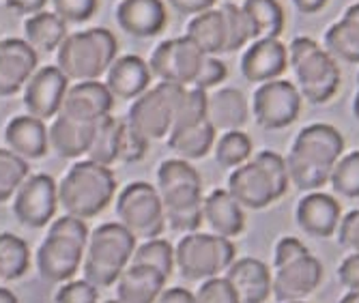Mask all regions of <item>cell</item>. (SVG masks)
Wrapping results in <instances>:
<instances>
[{"label": "cell", "mask_w": 359, "mask_h": 303, "mask_svg": "<svg viewBox=\"0 0 359 303\" xmlns=\"http://www.w3.org/2000/svg\"><path fill=\"white\" fill-rule=\"evenodd\" d=\"M151 142H147L142 136L127 125H123V136H121V149H118V161L123 163H134V161H140L144 155H147V149H149Z\"/></svg>", "instance_id": "45"}, {"label": "cell", "mask_w": 359, "mask_h": 303, "mask_svg": "<svg viewBox=\"0 0 359 303\" xmlns=\"http://www.w3.org/2000/svg\"><path fill=\"white\" fill-rule=\"evenodd\" d=\"M136 237L118 222H106L97 226L84 252V280L97 288L114 286L121 274L132 264L136 252Z\"/></svg>", "instance_id": "7"}, {"label": "cell", "mask_w": 359, "mask_h": 303, "mask_svg": "<svg viewBox=\"0 0 359 303\" xmlns=\"http://www.w3.org/2000/svg\"><path fill=\"white\" fill-rule=\"evenodd\" d=\"M295 217H297L299 228L306 234L318 237V239H327L338 232V226L342 220V209H340V202L334 196L310 191L299 200Z\"/></svg>", "instance_id": "21"}, {"label": "cell", "mask_w": 359, "mask_h": 303, "mask_svg": "<svg viewBox=\"0 0 359 303\" xmlns=\"http://www.w3.org/2000/svg\"><path fill=\"white\" fill-rule=\"evenodd\" d=\"M116 217L136 239H159L166 228V213L157 187L147 181H134L116 198Z\"/></svg>", "instance_id": "11"}, {"label": "cell", "mask_w": 359, "mask_h": 303, "mask_svg": "<svg viewBox=\"0 0 359 303\" xmlns=\"http://www.w3.org/2000/svg\"><path fill=\"white\" fill-rule=\"evenodd\" d=\"M194 295H196V303H241L233 284L224 276L203 282V286Z\"/></svg>", "instance_id": "43"}, {"label": "cell", "mask_w": 359, "mask_h": 303, "mask_svg": "<svg viewBox=\"0 0 359 303\" xmlns=\"http://www.w3.org/2000/svg\"><path fill=\"white\" fill-rule=\"evenodd\" d=\"M67 35V24L54 11H39L35 15H28L24 22V41L37 52H58Z\"/></svg>", "instance_id": "30"}, {"label": "cell", "mask_w": 359, "mask_h": 303, "mask_svg": "<svg viewBox=\"0 0 359 303\" xmlns=\"http://www.w3.org/2000/svg\"><path fill=\"white\" fill-rule=\"evenodd\" d=\"M205 58L207 56L183 35V37L161 41L153 50L149 67H151V74L159 78L161 82L191 88L196 78L201 74Z\"/></svg>", "instance_id": "13"}, {"label": "cell", "mask_w": 359, "mask_h": 303, "mask_svg": "<svg viewBox=\"0 0 359 303\" xmlns=\"http://www.w3.org/2000/svg\"><path fill=\"white\" fill-rule=\"evenodd\" d=\"M28 177H30L28 161L9 149H0V202L11 200Z\"/></svg>", "instance_id": "37"}, {"label": "cell", "mask_w": 359, "mask_h": 303, "mask_svg": "<svg viewBox=\"0 0 359 303\" xmlns=\"http://www.w3.org/2000/svg\"><path fill=\"white\" fill-rule=\"evenodd\" d=\"M157 191L164 205L166 222L177 232H198L203 226V177L185 159H166L157 170Z\"/></svg>", "instance_id": "2"}, {"label": "cell", "mask_w": 359, "mask_h": 303, "mask_svg": "<svg viewBox=\"0 0 359 303\" xmlns=\"http://www.w3.org/2000/svg\"><path fill=\"white\" fill-rule=\"evenodd\" d=\"M185 37L198 48L205 56H217L226 52L228 35L222 9H211L201 15H194L187 22Z\"/></svg>", "instance_id": "29"}, {"label": "cell", "mask_w": 359, "mask_h": 303, "mask_svg": "<svg viewBox=\"0 0 359 303\" xmlns=\"http://www.w3.org/2000/svg\"><path fill=\"white\" fill-rule=\"evenodd\" d=\"M207 106H209V95L201 88H187L179 110H177V119H175V127H191V125H201L205 121H209L207 116Z\"/></svg>", "instance_id": "41"}, {"label": "cell", "mask_w": 359, "mask_h": 303, "mask_svg": "<svg viewBox=\"0 0 359 303\" xmlns=\"http://www.w3.org/2000/svg\"><path fill=\"white\" fill-rule=\"evenodd\" d=\"M254 151L252 138L245 131H226L215 142V159L222 168H239L250 161Z\"/></svg>", "instance_id": "36"}, {"label": "cell", "mask_w": 359, "mask_h": 303, "mask_svg": "<svg viewBox=\"0 0 359 303\" xmlns=\"http://www.w3.org/2000/svg\"><path fill=\"white\" fill-rule=\"evenodd\" d=\"M30 269V248L13 232H0V282H15Z\"/></svg>", "instance_id": "35"}, {"label": "cell", "mask_w": 359, "mask_h": 303, "mask_svg": "<svg viewBox=\"0 0 359 303\" xmlns=\"http://www.w3.org/2000/svg\"><path fill=\"white\" fill-rule=\"evenodd\" d=\"M104 303H123V301H118V299H110V301H104Z\"/></svg>", "instance_id": "58"}, {"label": "cell", "mask_w": 359, "mask_h": 303, "mask_svg": "<svg viewBox=\"0 0 359 303\" xmlns=\"http://www.w3.org/2000/svg\"><path fill=\"white\" fill-rule=\"evenodd\" d=\"M224 278L233 284L241 303H265L273 295V276L265 262L256 258H237Z\"/></svg>", "instance_id": "22"}, {"label": "cell", "mask_w": 359, "mask_h": 303, "mask_svg": "<svg viewBox=\"0 0 359 303\" xmlns=\"http://www.w3.org/2000/svg\"><path fill=\"white\" fill-rule=\"evenodd\" d=\"M132 264H147L157 269L159 274H164L168 280L172 276L175 264V248L166 239H151L136 248L132 256Z\"/></svg>", "instance_id": "38"}, {"label": "cell", "mask_w": 359, "mask_h": 303, "mask_svg": "<svg viewBox=\"0 0 359 303\" xmlns=\"http://www.w3.org/2000/svg\"><path fill=\"white\" fill-rule=\"evenodd\" d=\"M344 155L342 133L327 123H312L304 127L286 155L288 179L302 191H318L330 183L334 166Z\"/></svg>", "instance_id": "1"}, {"label": "cell", "mask_w": 359, "mask_h": 303, "mask_svg": "<svg viewBox=\"0 0 359 303\" xmlns=\"http://www.w3.org/2000/svg\"><path fill=\"white\" fill-rule=\"evenodd\" d=\"M207 116L215 131H237L250 119L248 99L237 88H219L213 95H209Z\"/></svg>", "instance_id": "28"}, {"label": "cell", "mask_w": 359, "mask_h": 303, "mask_svg": "<svg viewBox=\"0 0 359 303\" xmlns=\"http://www.w3.org/2000/svg\"><path fill=\"white\" fill-rule=\"evenodd\" d=\"M116 24L123 32L136 39L159 35L168 24V9L164 0H118Z\"/></svg>", "instance_id": "20"}, {"label": "cell", "mask_w": 359, "mask_h": 303, "mask_svg": "<svg viewBox=\"0 0 359 303\" xmlns=\"http://www.w3.org/2000/svg\"><path fill=\"white\" fill-rule=\"evenodd\" d=\"M302 112V93L288 80H273L260 84L252 97V114L267 131L290 127Z\"/></svg>", "instance_id": "12"}, {"label": "cell", "mask_w": 359, "mask_h": 303, "mask_svg": "<svg viewBox=\"0 0 359 303\" xmlns=\"http://www.w3.org/2000/svg\"><path fill=\"white\" fill-rule=\"evenodd\" d=\"M344 18H351L359 24V3H353L346 11H344Z\"/></svg>", "instance_id": "55"}, {"label": "cell", "mask_w": 359, "mask_h": 303, "mask_svg": "<svg viewBox=\"0 0 359 303\" xmlns=\"http://www.w3.org/2000/svg\"><path fill=\"white\" fill-rule=\"evenodd\" d=\"M340 303H359V292H348L340 299Z\"/></svg>", "instance_id": "56"}, {"label": "cell", "mask_w": 359, "mask_h": 303, "mask_svg": "<svg viewBox=\"0 0 359 303\" xmlns=\"http://www.w3.org/2000/svg\"><path fill=\"white\" fill-rule=\"evenodd\" d=\"M116 194V177L108 166L90 159L76 161L58 183V205L65 213L88 220L100 215Z\"/></svg>", "instance_id": "6"}, {"label": "cell", "mask_w": 359, "mask_h": 303, "mask_svg": "<svg viewBox=\"0 0 359 303\" xmlns=\"http://www.w3.org/2000/svg\"><path fill=\"white\" fill-rule=\"evenodd\" d=\"M100 288L93 286L86 280H74V282H65L56 295H54V303H97V292Z\"/></svg>", "instance_id": "44"}, {"label": "cell", "mask_w": 359, "mask_h": 303, "mask_svg": "<svg viewBox=\"0 0 359 303\" xmlns=\"http://www.w3.org/2000/svg\"><path fill=\"white\" fill-rule=\"evenodd\" d=\"M185 90H187L185 86L170 84V82L155 84L144 95L134 99V104L125 119L127 125L147 142L168 138Z\"/></svg>", "instance_id": "10"}, {"label": "cell", "mask_w": 359, "mask_h": 303, "mask_svg": "<svg viewBox=\"0 0 359 303\" xmlns=\"http://www.w3.org/2000/svg\"><path fill=\"white\" fill-rule=\"evenodd\" d=\"M118 58V41L114 32L95 26L69 32L56 52V67L76 82H95L108 74L110 65Z\"/></svg>", "instance_id": "4"}, {"label": "cell", "mask_w": 359, "mask_h": 303, "mask_svg": "<svg viewBox=\"0 0 359 303\" xmlns=\"http://www.w3.org/2000/svg\"><path fill=\"white\" fill-rule=\"evenodd\" d=\"M357 86H359V76H357Z\"/></svg>", "instance_id": "60"}, {"label": "cell", "mask_w": 359, "mask_h": 303, "mask_svg": "<svg viewBox=\"0 0 359 303\" xmlns=\"http://www.w3.org/2000/svg\"><path fill=\"white\" fill-rule=\"evenodd\" d=\"M203 217L213 234H219V237L226 239L239 237L245 228L243 207L231 196L228 189H213L205 198Z\"/></svg>", "instance_id": "26"}, {"label": "cell", "mask_w": 359, "mask_h": 303, "mask_svg": "<svg viewBox=\"0 0 359 303\" xmlns=\"http://www.w3.org/2000/svg\"><path fill=\"white\" fill-rule=\"evenodd\" d=\"M338 280L348 292H359V254H351L338 267Z\"/></svg>", "instance_id": "49"}, {"label": "cell", "mask_w": 359, "mask_h": 303, "mask_svg": "<svg viewBox=\"0 0 359 303\" xmlns=\"http://www.w3.org/2000/svg\"><path fill=\"white\" fill-rule=\"evenodd\" d=\"M308 254V248L304 245V241H299L297 237H284L278 241L276 245V252H273V269L295 260L299 256Z\"/></svg>", "instance_id": "48"}, {"label": "cell", "mask_w": 359, "mask_h": 303, "mask_svg": "<svg viewBox=\"0 0 359 303\" xmlns=\"http://www.w3.org/2000/svg\"><path fill=\"white\" fill-rule=\"evenodd\" d=\"M338 241L344 250L359 254V211H351L340 220Z\"/></svg>", "instance_id": "47"}, {"label": "cell", "mask_w": 359, "mask_h": 303, "mask_svg": "<svg viewBox=\"0 0 359 303\" xmlns=\"http://www.w3.org/2000/svg\"><path fill=\"white\" fill-rule=\"evenodd\" d=\"M151 67L136 54L118 56L106 74V86L116 99H138L151 88Z\"/></svg>", "instance_id": "23"}, {"label": "cell", "mask_w": 359, "mask_h": 303, "mask_svg": "<svg viewBox=\"0 0 359 303\" xmlns=\"http://www.w3.org/2000/svg\"><path fill=\"white\" fill-rule=\"evenodd\" d=\"M330 183L334 191L342 198H359V151L346 153L334 166Z\"/></svg>", "instance_id": "40"}, {"label": "cell", "mask_w": 359, "mask_h": 303, "mask_svg": "<svg viewBox=\"0 0 359 303\" xmlns=\"http://www.w3.org/2000/svg\"><path fill=\"white\" fill-rule=\"evenodd\" d=\"M168 3H170V7H172L175 11H179L181 15L194 18V15H201V13H205V11L215 9V3H217V0H168Z\"/></svg>", "instance_id": "50"}, {"label": "cell", "mask_w": 359, "mask_h": 303, "mask_svg": "<svg viewBox=\"0 0 359 303\" xmlns=\"http://www.w3.org/2000/svg\"><path fill=\"white\" fill-rule=\"evenodd\" d=\"M97 123H80L67 116H56L52 119V125L48 127V138L50 149L65 157V159H76L88 153L93 136H95Z\"/></svg>", "instance_id": "27"}, {"label": "cell", "mask_w": 359, "mask_h": 303, "mask_svg": "<svg viewBox=\"0 0 359 303\" xmlns=\"http://www.w3.org/2000/svg\"><path fill=\"white\" fill-rule=\"evenodd\" d=\"M215 147V127L205 121L191 127H175L168 133V149L179 155V159L196 161L209 155Z\"/></svg>", "instance_id": "31"}, {"label": "cell", "mask_w": 359, "mask_h": 303, "mask_svg": "<svg viewBox=\"0 0 359 303\" xmlns=\"http://www.w3.org/2000/svg\"><path fill=\"white\" fill-rule=\"evenodd\" d=\"M114 108V97L108 86L100 80L95 82H76L69 86L67 95L62 99L60 116H67L80 123H100L110 116Z\"/></svg>", "instance_id": "18"}, {"label": "cell", "mask_w": 359, "mask_h": 303, "mask_svg": "<svg viewBox=\"0 0 359 303\" xmlns=\"http://www.w3.org/2000/svg\"><path fill=\"white\" fill-rule=\"evenodd\" d=\"M235 260V243L213 232H189L175 248V264L187 282H207L219 278Z\"/></svg>", "instance_id": "9"}, {"label": "cell", "mask_w": 359, "mask_h": 303, "mask_svg": "<svg viewBox=\"0 0 359 303\" xmlns=\"http://www.w3.org/2000/svg\"><path fill=\"white\" fill-rule=\"evenodd\" d=\"M50 3L52 11L67 26L90 20L100 7V0H50Z\"/></svg>", "instance_id": "42"}, {"label": "cell", "mask_w": 359, "mask_h": 303, "mask_svg": "<svg viewBox=\"0 0 359 303\" xmlns=\"http://www.w3.org/2000/svg\"><path fill=\"white\" fill-rule=\"evenodd\" d=\"M288 67L297 80V90L310 104H327L340 88L338 60L310 37H295L288 46Z\"/></svg>", "instance_id": "8"}, {"label": "cell", "mask_w": 359, "mask_h": 303, "mask_svg": "<svg viewBox=\"0 0 359 303\" xmlns=\"http://www.w3.org/2000/svg\"><path fill=\"white\" fill-rule=\"evenodd\" d=\"M168 278L147 264H129L116 280V299L123 303H157Z\"/></svg>", "instance_id": "25"}, {"label": "cell", "mask_w": 359, "mask_h": 303, "mask_svg": "<svg viewBox=\"0 0 359 303\" xmlns=\"http://www.w3.org/2000/svg\"><path fill=\"white\" fill-rule=\"evenodd\" d=\"M37 50L24 39H3L0 41V97H11L37 72Z\"/></svg>", "instance_id": "19"}, {"label": "cell", "mask_w": 359, "mask_h": 303, "mask_svg": "<svg viewBox=\"0 0 359 303\" xmlns=\"http://www.w3.org/2000/svg\"><path fill=\"white\" fill-rule=\"evenodd\" d=\"M228 76V69L226 65L217 58V56H207L203 67H201V74L196 78L194 86L191 88H201V90H209V88H215L217 84H222Z\"/></svg>", "instance_id": "46"}, {"label": "cell", "mask_w": 359, "mask_h": 303, "mask_svg": "<svg viewBox=\"0 0 359 303\" xmlns=\"http://www.w3.org/2000/svg\"><path fill=\"white\" fill-rule=\"evenodd\" d=\"M69 90V78L65 76L56 65H46L32 74L24 86V106L28 114L41 121L56 119L62 99Z\"/></svg>", "instance_id": "15"}, {"label": "cell", "mask_w": 359, "mask_h": 303, "mask_svg": "<svg viewBox=\"0 0 359 303\" xmlns=\"http://www.w3.org/2000/svg\"><path fill=\"white\" fill-rule=\"evenodd\" d=\"M58 207V185L50 175H30L13 200V215L26 228H43L52 222Z\"/></svg>", "instance_id": "14"}, {"label": "cell", "mask_w": 359, "mask_h": 303, "mask_svg": "<svg viewBox=\"0 0 359 303\" xmlns=\"http://www.w3.org/2000/svg\"><path fill=\"white\" fill-rule=\"evenodd\" d=\"M330 0H292V5H295V9L304 15H314L318 11H323L325 7H327Z\"/></svg>", "instance_id": "53"}, {"label": "cell", "mask_w": 359, "mask_h": 303, "mask_svg": "<svg viewBox=\"0 0 359 303\" xmlns=\"http://www.w3.org/2000/svg\"><path fill=\"white\" fill-rule=\"evenodd\" d=\"M353 114L359 123V86H357V93H355V99H353Z\"/></svg>", "instance_id": "57"}, {"label": "cell", "mask_w": 359, "mask_h": 303, "mask_svg": "<svg viewBox=\"0 0 359 303\" xmlns=\"http://www.w3.org/2000/svg\"><path fill=\"white\" fill-rule=\"evenodd\" d=\"M290 179L286 157L276 151H258L254 159L239 166L228 177V191L245 209H267L288 191Z\"/></svg>", "instance_id": "3"}, {"label": "cell", "mask_w": 359, "mask_h": 303, "mask_svg": "<svg viewBox=\"0 0 359 303\" xmlns=\"http://www.w3.org/2000/svg\"><path fill=\"white\" fill-rule=\"evenodd\" d=\"M323 48L340 62H359V24L342 15L325 32Z\"/></svg>", "instance_id": "34"}, {"label": "cell", "mask_w": 359, "mask_h": 303, "mask_svg": "<svg viewBox=\"0 0 359 303\" xmlns=\"http://www.w3.org/2000/svg\"><path fill=\"white\" fill-rule=\"evenodd\" d=\"M50 0H5V7L18 15H35L39 11H46V5Z\"/></svg>", "instance_id": "51"}, {"label": "cell", "mask_w": 359, "mask_h": 303, "mask_svg": "<svg viewBox=\"0 0 359 303\" xmlns=\"http://www.w3.org/2000/svg\"><path fill=\"white\" fill-rule=\"evenodd\" d=\"M292 303H306V301H292Z\"/></svg>", "instance_id": "59"}, {"label": "cell", "mask_w": 359, "mask_h": 303, "mask_svg": "<svg viewBox=\"0 0 359 303\" xmlns=\"http://www.w3.org/2000/svg\"><path fill=\"white\" fill-rule=\"evenodd\" d=\"M288 69V46L280 39H256L241 56V76L252 84L280 80Z\"/></svg>", "instance_id": "17"}, {"label": "cell", "mask_w": 359, "mask_h": 303, "mask_svg": "<svg viewBox=\"0 0 359 303\" xmlns=\"http://www.w3.org/2000/svg\"><path fill=\"white\" fill-rule=\"evenodd\" d=\"M123 125H125V119H116L112 114L97 123L90 149L86 153V159H90L95 163H102V166H108V168L114 161H118Z\"/></svg>", "instance_id": "33"}, {"label": "cell", "mask_w": 359, "mask_h": 303, "mask_svg": "<svg viewBox=\"0 0 359 303\" xmlns=\"http://www.w3.org/2000/svg\"><path fill=\"white\" fill-rule=\"evenodd\" d=\"M0 303H20V301H18V297L9 288L0 286Z\"/></svg>", "instance_id": "54"}, {"label": "cell", "mask_w": 359, "mask_h": 303, "mask_svg": "<svg viewBox=\"0 0 359 303\" xmlns=\"http://www.w3.org/2000/svg\"><path fill=\"white\" fill-rule=\"evenodd\" d=\"M241 7L252 24L254 41L256 39H280L286 18H284V9L278 0H245Z\"/></svg>", "instance_id": "32"}, {"label": "cell", "mask_w": 359, "mask_h": 303, "mask_svg": "<svg viewBox=\"0 0 359 303\" xmlns=\"http://www.w3.org/2000/svg\"><path fill=\"white\" fill-rule=\"evenodd\" d=\"M88 237L90 232L84 220L65 213V217L52 222L48 237L39 245L35 258L39 276L48 284L69 282L78 269H82Z\"/></svg>", "instance_id": "5"}, {"label": "cell", "mask_w": 359, "mask_h": 303, "mask_svg": "<svg viewBox=\"0 0 359 303\" xmlns=\"http://www.w3.org/2000/svg\"><path fill=\"white\" fill-rule=\"evenodd\" d=\"M222 13H224L226 35H228L226 52H237V50L250 46L254 41V30H252V24H250L243 7L233 5V3H224Z\"/></svg>", "instance_id": "39"}, {"label": "cell", "mask_w": 359, "mask_h": 303, "mask_svg": "<svg viewBox=\"0 0 359 303\" xmlns=\"http://www.w3.org/2000/svg\"><path fill=\"white\" fill-rule=\"evenodd\" d=\"M323 282V264L310 252L276 269L273 297L280 303L304 301Z\"/></svg>", "instance_id": "16"}, {"label": "cell", "mask_w": 359, "mask_h": 303, "mask_svg": "<svg viewBox=\"0 0 359 303\" xmlns=\"http://www.w3.org/2000/svg\"><path fill=\"white\" fill-rule=\"evenodd\" d=\"M5 142L9 151L20 155L22 159H41L50 151V138H48V125L46 121L32 116V114H20L11 119L5 127Z\"/></svg>", "instance_id": "24"}, {"label": "cell", "mask_w": 359, "mask_h": 303, "mask_svg": "<svg viewBox=\"0 0 359 303\" xmlns=\"http://www.w3.org/2000/svg\"><path fill=\"white\" fill-rule=\"evenodd\" d=\"M157 303H196V295L189 292L187 288L175 286V288H168L161 292Z\"/></svg>", "instance_id": "52"}]
</instances>
